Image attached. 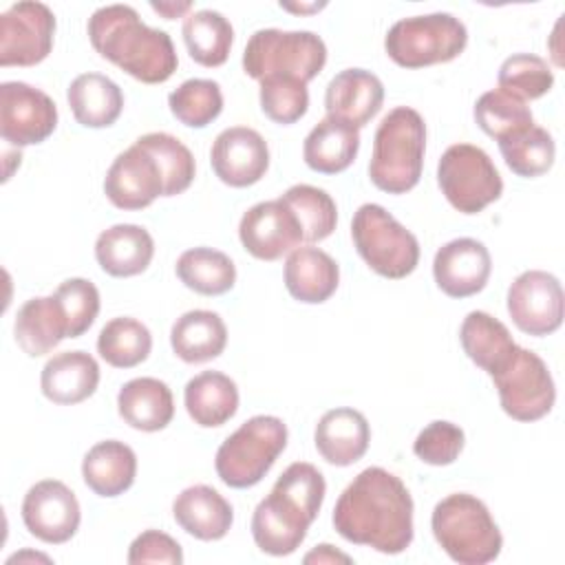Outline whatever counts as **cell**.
Segmentation results:
<instances>
[{
  "mask_svg": "<svg viewBox=\"0 0 565 565\" xmlns=\"http://www.w3.org/2000/svg\"><path fill=\"white\" fill-rule=\"evenodd\" d=\"M335 532L355 545L382 554H399L413 543V499L393 472L364 468L338 497L333 508Z\"/></svg>",
  "mask_w": 565,
  "mask_h": 565,
  "instance_id": "obj_1",
  "label": "cell"
},
{
  "mask_svg": "<svg viewBox=\"0 0 565 565\" xmlns=\"http://www.w3.org/2000/svg\"><path fill=\"white\" fill-rule=\"evenodd\" d=\"M324 494V477L313 463L296 461L287 466L252 514V536L258 550L269 556L294 554L307 539Z\"/></svg>",
  "mask_w": 565,
  "mask_h": 565,
  "instance_id": "obj_2",
  "label": "cell"
},
{
  "mask_svg": "<svg viewBox=\"0 0 565 565\" xmlns=\"http://www.w3.org/2000/svg\"><path fill=\"white\" fill-rule=\"evenodd\" d=\"M88 40L102 57L143 84H161L179 66L170 35L143 24L128 4L99 7L88 18Z\"/></svg>",
  "mask_w": 565,
  "mask_h": 565,
  "instance_id": "obj_3",
  "label": "cell"
},
{
  "mask_svg": "<svg viewBox=\"0 0 565 565\" xmlns=\"http://www.w3.org/2000/svg\"><path fill=\"white\" fill-rule=\"evenodd\" d=\"M426 152L424 117L408 106H397L380 121L373 137L369 177L388 194H404L419 183Z\"/></svg>",
  "mask_w": 565,
  "mask_h": 565,
  "instance_id": "obj_4",
  "label": "cell"
},
{
  "mask_svg": "<svg viewBox=\"0 0 565 565\" xmlns=\"http://www.w3.org/2000/svg\"><path fill=\"white\" fill-rule=\"evenodd\" d=\"M430 527L439 547L459 565H486L503 547V536L488 505L468 492L441 499L433 510Z\"/></svg>",
  "mask_w": 565,
  "mask_h": 565,
  "instance_id": "obj_5",
  "label": "cell"
},
{
  "mask_svg": "<svg viewBox=\"0 0 565 565\" xmlns=\"http://www.w3.org/2000/svg\"><path fill=\"white\" fill-rule=\"evenodd\" d=\"M285 446V422L274 415H254L218 446L216 475L230 488H252L271 470Z\"/></svg>",
  "mask_w": 565,
  "mask_h": 565,
  "instance_id": "obj_6",
  "label": "cell"
},
{
  "mask_svg": "<svg viewBox=\"0 0 565 565\" xmlns=\"http://www.w3.org/2000/svg\"><path fill=\"white\" fill-rule=\"evenodd\" d=\"M327 64V46L311 31L258 29L243 51V71L252 79L296 77L313 79Z\"/></svg>",
  "mask_w": 565,
  "mask_h": 565,
  "instance_id": "obj_7",
  "label": "cell"
},
{
  "mask_svg": "<svg viewBox=\"0 0 565 565\" xmlns=\"http://www.w3.org/2000/svg\"><path fill=\"white\" fill-rule=\"evenodd\" d=\"M351 238L362 260L384 278H406L419 263L415 234L377 203L358 207L351 221Z\"/></svg>",
  "mask_w": 565,
  "mask_h": 565,
  "instance_id": "obj_8",
  "label": "cell"
},
{
  "mask_svg": "<svg viewBox=\"0 0 565 565\" xmlns=\"http://www.w3.org/2000/svg\"><path fill=\"white\" fill-rule=\"evenodd\" d=\"M466 44V24L452 13L402 18L384 38L386 55L402 68H422L450 62L461 55Z\"/></svg>",
  "mask_w": 565,
  "mask_h": 565,
  "instance_id": "obj_9",
  "label": "cell"
},
{
  "mask_svg": "<svg viewBox=\"0 0 565 565\" xmlns=\"http://www.w3.org/2000/svg\"><path fill=\"white\" fill-rule=\"evenodd\" d=\"M437 183L446 201L461 214H479L503 192V181L486 150L472 143L446 148L437 163Z\"/></svg>",
  "mask_w": 565,
  "mask_h": 565,
  "instance_id": "obj_10",
  "label": "cell"
},
{
  "mask_svg": "<svg viewBox=\"0 0 565 565\" xmlns=\"http://www.w3.org/2000/svg\"><path fill=\"white\" fill-rule=\"evenodd\" d=\"M490 377L499 393L501 408L516 422H536L554 406L556 388L550 369L530 349L516 344L508 362Z\"/></svg>",
  "mask_w": 565,
  "mask_h": 565,
  "instance_id": "obj_11",
  "label": "cell"
},
{
  "mask_svg": "<svg viewBox=\"0 0 565 565\" xmlns=\"http://www.w3.org/2000/svg\"><path fill=\"white\" fill-rule=\"evenodd\" d=\"M55 15L42 2H15L0 15V66H35L49 57Z\"/></svg>",
  "mask_w": 565,
  "mask_h": 565,
  "instance_id": "obj_12",
  "label": "cell"
},
{
  "mask_svg": "<svg viewBox=\"0 0 565 565\" xmlns=\"http://www.w3.org/2000/svg\"><path fill=\"white\" fill-rule=\"evenodd\" d=\"M57 126V106L40 88L26 82L0 84V135L22 148L42 143Z\"/></svg>",
  "mask_w": 565,
  "mask_h": 565,
  "instance_id": "obj_13",
  "label": "cell"
},
{
  "mask_svg": "<svg viewBox=\"0 0 565 565\" xmlns=\"http://www.w3.org/2000/svg\"><path fill=\"white\" fill-rule=\"evenodd\" d=\"M563 287L558 278L543 269L519 274L508 289V313L527 335L543 338L563 324Z\"/></svg>",
  "mask_w": 565,
  "mask_h": 565,
  "instance_id": "obj_14",
  "label": "cell"
},
{
  "mask_svg": "<svg viewBox=\"0 0 565 565\" xmlns=\"http://www.w3.org/2000/svg\"><path fill=\"white\" fill-rule=\"evenodd\" d=\"M22 521L35 539L49 545H60L75 536L82 510L75 492L66 483L44 479L26 490L22 501Z\"/></svg>",
  "mask_w": 565,
  "mask_h": 565,
  "instance_id": "obj_15",
  "label": "cell"
},
{
  "mask_svg": "<svg viewBox=\"0 0 565 565\" xmlns=\"http://www.w3.org/2000/svg\"><path fill=\"white\" fill-rule=\"evenodd\" d=\"M210 163L214 174L230 188L258 183L269 168V148L263 135L247 126H232L216 135Z\"/></svg>",
  "mask_w": 565,
  "mask_h": 565,
  "instance_id": "obj_16",
  "label": "cell"
},
{
  "mask_svg": "<svg viewBox=\"0 0 565 565\" xmlns=\"http://www.w3.org/2000/svg\"><path fill=\"white\" fill-rule=\"evenodd\" d=\"M238 238L254 258L278 260L300 245L302 232L294 212L280 199H274L252 205L241 216Z\"/></svg>",
  "mask_w": 565,
  "mask_h": 565,
  "instance_id": "obj_17",
  "label": "cell"
},
{
  "mask_svg": "<svg viewBox=\"0 0 565 565\" xmlns=\"http://www.w3.org/2000/svg\"><path fill=\"white\" fill-rule=\"evenodd\" d=\"M104 192L119 210H143L163 196V177L157 161L137 143L126 148L110 163Z\"/></svg>",
  "mask_w": 565,
  "mask_h": 565,
  "instance_id": "obj_18",
  "label": "cell"
},
{
  "mask_svg": "<svg viewBox=\"0 0 565 565\" xmlns=\"http://www.w3.org/2000/svg\"><path fill=\"white\" fill-rule=\"evenodd\" d=\"M492 271L488 247L477 238H455L441 245L433 258L437 287L450 298L479 294Z\"/></svg>",
  "mask_w": 565,
  "mask_h": 565,
  "instance_id": "obj_19",
  "label": "cell"
},
{
  "mask_svg": "<svg viewBox=\"0 0 565 565\" xmlns=\"http://www.w3.org/2000/svg\"><path fill=\"white\" fill-rule=\"evenodd\" d=\"M384 86L380 77L364 68L340 71L324 90L327 117L364 128L382 108Z\"/></svg>",
  "mask_w": 565,
  "mask_h": 565,
  "instance_id": "obj_20",
  "label": "cell"
},
{
  "mask_svg": "<svg viewBox=\"0 0 565 565\" xmlns=\"http://www.w3.org/2000/svg\"><path fill=\"white\" fill-rule=\"evenodd\" d=\"M313 441L320 457L327 463L344 468L360 461L366 455L369 441H371V428L366 417L360 411L340 406V408L327 411L318 419Z\"/></svg>",
  "mask_w": 565,
  "mask_h": 565,
  "instance_id": "obj_21",
  "label": "cell"
},
{
  "mask_svg": "<svg viewBox=\"0 0 565 565\" xmlns=\"http://www.w3.org/2000/svg\"><path fill=\"white\" fill-rule=\"evenodd\" d=\"M99 384V364L86 351L55 353L42 366L40 388L46 399L62 406H73L88 399Z\"/></svg>",
  "mask_w": 565,
  "mask_h": 565,
  "instance_id": "obj_22",
  "label": "cell"
},
{
  "mask_svg": "<svg viewBox=\"0 0 565 565\" xmlns=\"http://www.w3.org/2000/svg\"><path fill=\"white\" fill-rule=\"evenodd\" d=\"M172 516L181 530L199 541H218L234 523L230 501L205 483H196L179 492L172 503Z\"/></svg>",
  "mask_w": 565,
  "mask_h": 565,
  "instance_id": "obj_23",
  "label": "cell"
},
{
  "mask_svg": "<svg viewBox=\"0 0 565 565\" xmlns=\"http://www.w3.org/2000/svg\"><path fill=\"white\" fill-rule=\"evenodd\" d=\"M154 256L150 232L135 223H117L104 230L95 241L99 267L115 278H130L148 269Z\"/></svg>",
  "mask_w": 565,
  "mask_h": 565,
  "instance_id": "obj_24",
  "label": "cell"
},
{
  "mask_svg": "<svg viewBox=\"0 0 565 565\" xmlns=\"http://www.w3.org/2000/svg\"><path fill=\"white\" fill-rule=\"evenodd\" d=\"M13 335L18 347L31 358L51 353L68 338V322L55 294L26 300L15 313Z\"/></svg>",
  "mask_w": 565,
  "mask_h": 565,
  "instance_id": "obj_25",
  "label": "cell"
},
{
  "mask_svg": "<svg viewBox=\"0 0 565 565\" xmlns=\"http://www.w3.org/2000/svg\"><path fill=\"white\" fill-rule=\"evenodd\" d=\"M340 282L338 263L318 247H296L285 260V287L291 298L320 305L329 300Z\"/></svg>",
  "mask_w": 565,
  "mask_h": 565,
  "instance_id": "obj_26",
  "label": "cell"
},
{
  "mask_svg": "<svg viewBox=\"0 0 565 565\" xmlns=\"http://www.w3.org/2000/svg\"><path fill=\"white\" fill-rule=\"evenodd\" d=\"M117 411L130 428L157 433L174 417L172 391L157 377H135L119 388Z\"/></svg>",
  "mask_w": 565,
  "mask_h": 565,
  "instance_id": "obj_27",
  "label": "cell"
},
{
  "mask_svg": "<svg viewBox=\"0 0 565 565\" xmlns=\"http://www.w3.org/2000/svg\"><path fill=\"white\" fill-rule=\"evenodd\" d=\"M82 477L95 494L119 497L135 483L137 455L119 439L99 441L84 455Z\"/></svg>",
  "mask_w": 565,
  "mask_h": 565,
  "instance_id": "obj_28",
  "label": "cell"
},
{
  "mask_svg": "<svg viewBox=\"0 0 565 565\" xmlns=\"http://www.w3.org/2000/svg\"><path fill=\"white\" fill-rule=\"evenodd\" d=\"M225 344L227 327L216 311H185L170 329V347L174 355L188 364H201L218 358Z\"/></svg>",
  "mask_w": 565,
  "mask_h": 565,
  "instance_id": "obj_29",
  "label": "cell"
},
{
  "mask_svg": "<svg viewBox=\"0 0 565 565\" xmlns=\"http://www.w3.org/2000/svg\"><path fill=\"white\" fill-rule=\"evenodd\" d=\"M183 402L194 424L216 428L236 415L238 388L230 375L221 371H203L188 380Z\"/></svg>",
  "mask_w": 565,
  "mask_h": 565,
  "instance_id": "obj_30",
  "label": "cell"
},
{
  "mask_svg": "<svg viewBox=\"0 0 565 565\" xmlns=\"http://www.w3.org/2000/svg\"><path fill=\"white\" fill-rule=\"evenodd\" d=\"M360 150L358 128L338 119H320L302 143L305 163L320 174H338L347 170Z\"/></svg>",
  "mask_w": 565,
  "mask_h": 565,
  "instance_id": "obj_31",
  "label": "cell"
},
{
  "mask_svg": "<svg viewBox=\"0 0 565 565\" xmlns=\"http://www.w3.org/2000/svg\"><path fill=\"white\" fill-rule=\"evenodd\" d=\"M66 99L77 124L86 128H108L124 110L121 88L102 73L77 75L66 90Z\"/></svg>",
  "mask_w": 565,
  "mask_h": 565,
  "instance_id": "obj_32",
  "label": "cell"
},
{
  "mask_svg": "<svg viewBox=\"0 0 565 565\" xmlns=\"http://www.w3.org/2000/svg\"><path fill=\"white\" fill-rule=\"evenodd\" d=\"M463 353L488 375H494L516 349L508 327L486 311H470L459 327Z\"/></svg>",
  "mask_w": 565,
  "mask_h": 565,
  "instance_id": "obj_33",
  "label": "cell"
},
{
  "mask_svg": "<svg viewBox=\"0 0 565 565\" xmlns=\"http://www.w3.org/2000/svg\"><path fill=\"white\" fill-rule=\"evenodd\" d=\"M181 33L188 53L196 64L214 68L227 62L234 42V29L223 13L212 9L192 11L185 15Z\"/></svg>",
  "mask_w": 565,
  "mask_h": 565,
  "instance_id": "obj_34",
  "label": "cell"
},
{
  "mask_svg": "<svg viewBox=\"0 0 565 565\" xmlns=\"http://www.w3.org/2000/svg\"><path fill=\"white\" fill-rule=\"evenodd\" d=\"M177 276L188 289L201 296H221L234 287L236 267L232 258L218 249L192 247L179 256Z\"/></svg>",
  "mask_w": 565,
  "mask_h": 565,
  "instance_id": "obj_35",
  "label": "cell"
},
{
  "mask_svg": "<svg viewBox=\"0 0 565 565\" xmlns=\"http://www.w3.org/2000/svg\"><path fill=\"white\" fill-rule=\"evenodd\" d=\"M152 349V335L143 322L130 316L108 320L97 338V353L115 369L141 364Z\"/></svg>",
  "mask_w": 565,
  "mask_h": 565,
  "instance_id": "obj_36",
  "label": "cell"
},
{
  "mask_svg": "<svg viewBox=\"0 0 565 565\" xmlns=\"http://www.w3.org/2000/svg\"><path fill=\"white\" fill-rule=\"evenodd\" d=\"M135 143L141 146L157 161L163 177V196H174L190 188V183L194 181L196 163L183 141H179L170 132H148L141 135Z\"/></svg>",
  "mask_w": 565,
  "mask_h": 565,
  "instance_id": "obj_37",
  "label": "cell"
},
{
  "mask_svg": "<svg viewBox=\"0 0 565 565\" xmlns=\"http://www.w3.org/2000/svg\"><path fill=\"white\" fill-rule=\"evenodd\" d=\"M501 157L505 166L525 179L545 174L554 166L556 143L552 135L541 126H530L521 132H514L499 141Z\"/></svg>",
  "mask_w": 565,
  "mask_h": 565,
  "instance_id": "obj_38",
  "label": "cell"
},
{
  "mask_svg": "<svg viewBox=\"0 0 565 565\" xmlns=\"http://www.w3.org/2000/svg\"><path fill=\"white\" fill-rule=\"evenodd\" d=\"M280 201L294 212L302 232V241H309V243L324 241L335 230L338 207L331 194H327L324 190L316 185L298 183V185H291L280 196Z\"/></svg>",
  "mask_w": 565,
  "mask_h": 565,
  "instance_id": "obj_39",
  "label": "cell"
},
{
  "mask_svg": "<svg viewBox=\"0 0 565 565\" xmlns=\"http://www.w3.org/2000/svg\"><path fill=\"white\" fill-rule=\"evenodd\" d=\"M477 126L492 139L501 141L514 132H521L534 124L530 106L525 102L494 88L483 93L475 104Z\"/></svg>",
  "mask_w": 565,
  "mask_h": 565,
  "instance_id": "obj_40",
  "label": "cell"
},
{
  "mask_svg": "<svg viewBox=\"0 0 565 565\" xmlns=\"http://www.w3.org/2000/svg\"><path fill=\"white\" fill-rule=\"evenodd\" d=\"M170 113L190 128H205L223 110V93L214 79H185L168 95Z\"/></svg>",
  "mask_w": 565,
  "mask_h": 565,
  "instance_id": "obj_41",
  "label": "cell"
},
{
  "mask_svg": "<svg viewBox=\"0 0 565 565\" xmlns=\"http://www.w3.org/2000/svg\"><path fill=\"white\" fill-rule=\"evenodd\" d=\"M497 79L499 90L525 102L543 97L554 84V73L543 57L532 53H514L503 60Z\"/></svg>",
  "mask_w": 565,
  "mask_h": 565,
  "instance_id": "obj_42",
  "label": "cell"
},
{
  "mask_svg": "<svg viewBox=\"0 0 565 565\" xmlns=\"http://www.w3.org/2000/svg\"><path fill=\"white\" fill-rule=\"evenodd\" d=\"M260 108L276 124H294L305 117L309 108L307 84L296 77H265L260 79Z\"/></svg>",
  "mask_w": 565,
  "mask_h": 565,
  "instance_id": "obj_43",
  "label": "cell"
},
{
  "mask_svg": "<svg viewBox=\"0 0 565 565\" xmlns=\"http://www.w3.org/2000/svg\"><path fill=\"white\" fill-rule=\"evenodd\" d=\"M55 298L64 309L68 322V338L84 335L99 313L97 287L86 278H68L55 289Z\"/></svg>",
  "mask_w": 565,
  "mask_h": 565,
  "instance_id": "obj_44",
  "label": "cell"
},
{
  "mask_svg": "<svg viewBox=\"0 0 565 565\" xmlns=\"http://www.w3.org/2000/svg\"><path fill=\"white\" fill-rule=\"evenodd\" d=\"M466 435L452 422H430L415 439L413 452L430 466H450L463 450Z\"/></svg>",
  "mask_w": 565,
  "mask_h": 565,
  "instance_id": "obj_45",
  "label": "cell"
},
{
  "mask_svg": "<svg viewBox=\"0 0 565 565\" xmlns=\"http://www.w3.org/2000/svg\"><path fill=\"white\" fill-rule=\"evenodd\" d=\"M128 563L181 565L183 550L170 534H166L161 530H146L130 543Z\"/></svg>",
  "mask_w": 565,
  "mask_h": 565,
  "instance_id": "obj_46",
  "label": "cell"
},
{
  "mask_svg": "<svg viewBox=\"0 0 565 565\" xmlns=\"http://www.w3.org/2000/svg\"><path fill=\"white\" fill-rule=\"evenodd\" d=\"M351 563V556L338 552L333 545L329 543H322L318 545L316 550H311L307 556H305V563Z\"/></svg>",
  "mask_w": 565,
  "mask_h": 565,
  "instance_id": "obj_47",
  "label": "cell"
},
{
  "mask_svg": "<svg viewBox=\"0 0 565 565\" xmlns=\"http://www.w3.org/2000/svg\"><path fill=\"white\" fill-rule=\"evenodd\" d=\"M150 7L166 20H174L185 15L192 9V2H150Z\"/></svg>",
  "mask_w": 565,
  "mask_h": 565,
  "instance_id": "obj_48",
  "label": "cell"
},
{
  "mask_svg": "<svg viewBox=\"0 0 565 565\" xmlns=\"http://www.w3.org/2000/svg\"><path fill=\"white\" fill-rule=\"evenodd\" d=\"M282 9H287V11H296V13H309V11H318V9H322L324 7V2L322 4H280Z\"/></svg>",
  "mask_w": 565,
  "mask_h": 565,
  "instance_id": "obj_49",
  "label": "cell"
}]
</instances>
